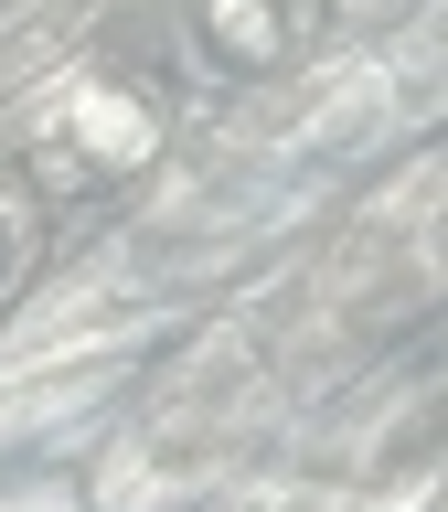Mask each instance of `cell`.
<instances>
[{
  "label": "cell",
  "instance_id": "2",
  "mask_svg": "<svg viewBox=\"0 0 448 512\" xmlns=\"http://www.w3.org/2000/svg\"><path fill=\"white\" fill-rule=\"evenodd\" d=\"M22 267H32V203L0 182V299L22 288Z\"/></svg>",
  "mask_w": 448,
  "mask_h": 512
},
{
  "label": "cell",
  "instance_id": "1",
  "mask_svg": "<svg viewBox=\"0 0 448 512\" xmlns=\"http://www.w3.org/2000/svg\"><path fill=\"white\" fill-rule=\"evenodd\" d=\"M299 22H320V0H192V32H203V54L235 64V75H256V64L299 54V43H310Z\"/></svg>",
  "mask_w": 448,
  "mask_h": 512
}]
</instances>
